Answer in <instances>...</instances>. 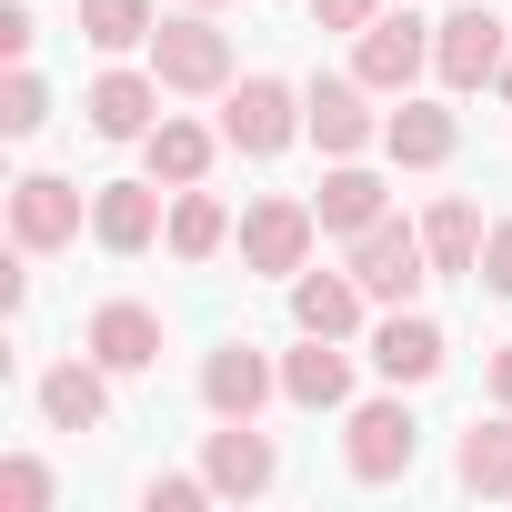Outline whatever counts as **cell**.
Returning <instances> with one entry per match:
<instances>
[{"instance_id": "1", "label": "cell", "mask_w": 512, "mask_h": 512, "mask_svg": "<svg viewBox=\"0 0 512 512\" xmlns=\"http://www.w3.org/2000/svg\"><path fill=\"white\" fill-rule=\"evenodd\" d=\"M412 462H422V422H412V402H402L392 382H382L372 402H352V412H342V472H352L362 492L402 482Z\"/></svg>"}, {"instance_id": "2", "label": "cell", "mask_w": 512, "mask_h": 512, "mask_svg": "<svg viewBox=\"0 0 512 512\" xmlns=\"http://www.w3.org/2000/svg\"><path fill=\"white\" fill-rule=\"evenodd\" d=\"M302 131H312V121H302V91H292L282 71H241V81L221 91V141H231L241 161H282Z\"/></svg>"}, {"instance_id": "3", "label": "cell", "mask_w": 512, "mask_h": 512, "mask_svg": "<svg viewBox=\"0 0 512 512\" xmlns=\"http://www.w3.org/2000/svg\"><path fill=\"white\" fill-rule=\"evenodd\" d=\"M151 71H161V91H181V101H221V91H231V31H221L211 11H171V21L151 31Z\"/></svg>"}, {"instance_id": "4", "label": "cell", "mask_w": 512, "mask_h": 512, "mask_svg": "<svg viewBox=\"0 0 512 512\" xmlns=\"http://www.w3.org/2000/svg\"><path fill=\"white\" fill-rule=\"evenodd\" d=\"M312 241H322V211L302 191H262L241 211V272H262V282H292L312 262Z\"/></svg>"}, {"instance_id": "5", "label": "cell", "mask_w": 512, "mask_h": 512, "mask_svg": "<svg viewBox=\"0 0 512 512\" xmlns=\"http://www.w3.org/2000/svg\"><path fill=\"white\" fill-rule=\"evenodd\" d=\"M502 51H512V31L482 11V0H462V11H442V21H432V81H442L452 101L492 91V81H502Z\"/></svg>"}, {"instance_id": "6", "label": "cell", "mask_w": 512, "mask_h": 512, "mask_svg": "<svg viewBox=\"0 0 512 512\" xmlns=\"http://www.w3.org/2000/svg\"><path fill=\"white\" fill-rule=\"evenodd\" d=\"M91 231V191L81 181H61V171H21L11 181V251H41V262H51V251H71Z\"/></svg>"}, {"instance_id": "7", "label": "cell", "mask_w": 512, "mask_h": 512, "mask_svg": "<svg viewBox=\"0 0 512 512\" xmlns=\"http://www.w3.org/2000/svg\"><path fill=\"white\" fill-rule=\"evenodd\" d=\"M342 251H352V282H362L382 312H392V302H422V282H432L422 221H392V211H382V221H372L362 241H342Z\"/></svg>"}, {"instance_id": "8", "label": "cell", "mask_w": 512, "mask_h": 512, "mask_svg": "<svg viewBox=\"0 0 512 512\" xmlns=\"http://www.w3.org/2000/svg\"><path fill=\"white\" fill-rule=\"evenodd\" d=\"M262 402H282V352H262V342L201 352V412L211 422H262Z\"/></svg>"}, {"instance_id": "9", "label": "cell", "mask_w": 512, "mask_h": 512, "mask_svg": "<svg viewBox=\"0 0 512 512\" xmlns=\"http://www.w3.org/2000/svg\"><path fill=\"white\" fill-rule=\"evenodd\" d=\"M382 91L362 81V71H322V81H302V121H312V141L332 151V161H362L372 141H382V111H372Z\"/></svg>"}, {"instance_id": "10", "label": "cell", "mask_w": 512, "mask_h": 512, "mask_svg": "<svg viewBox=\"0 0 512 512\" xmlns=\"http://www.w3.org/2000/svg\"><path fill=\"white\" fill-rule=\"evenodd\" d=\"M352 71H362L382 101H402V91L432 71V21H422V11H382L372 31H352Z\"/></svg>"}, {"instance_id": "11", "label": "cell", "mask_w": 512, "mask_h": 512, "mask_svg": "<svg viewBox=\"0 0 512 512\" xmlns=\"http://www.w3.org/2000/svg\"><path fill=\"white\" fill-rule=\"evenodd\" d=\"M362 352H372V372H382L392 392H422V382L452 362V342H442V322H432L422 302H392V312L372 322V342H362Z\"/></svg>"}, {"instance_id": "12", "label": "cell", "mask_w": 512, "mask_h": 512, "mask_svg": "<svg viewBox=\"0 0 512 512\" xmlns=\"http://www.w3.org/2000/svg\"><path fill=\"white\" fill-rule=\"evenodd\" d=\"M201 472H211L221 502H262V492L282 482V442H272L262 422H221V432L201 442Z\"/></svg>"}, {"instance_id": "13", "label": "cell", "mask_w": 512, "mask_h": 512, "mask_svg": "<svg viewBox=\"0 0 512 512\" xmlns=\"http://www.w3.org/2000/svg\"><path fill=\"white\" fill-rule=\"evenodd\" d=\"M452 151H462L452 91H442V101H412V91H402V111H382V161H392V171H442Z\"/></svg>"}, {"instance_id": "14", "label": "cell", "mask_w": 512, "mask_h": 512, "mask_svg": "<svg viewBox=\"0 0 512 512\" xmlns=\"http://www.w3.org/2000/svg\"><path fill=\"white\" fill-rule=\"evenodd\" d=\"M372 312H382V302H372V292L352 282V262H342V272H312V262L292 272V332H322V342H352V332H362Z\"/></svg>"}, {"instance_id": "15", "label": "cell", "mask_w": 512, "mask_h": 512, "mask_svg": "<svg viewBox=\"0 0 512 512\" xmlns=\"http://www.w3.org/2000/svg\"><path fill=\"white\" fill-rule=\"evenodd\" d=\"M111 382H121V372H101V362L81 352V362H51V372L31 382V402H41L51 432H111Z\"/></svg>"}, {"instance_id": "16", "label": "cell", "mask_w": 512, "mask_h": 512, "mask_svg": "<svg viewBox=\"0 0 512 512\" xmlns=\"http://www.w3.org/2000/svg\"><path fill=\"white\" fill-rule=\"evenodd\" d=\"M161 221H171V211H161V181H151V171H141V181H101V191H91V241H101V251H121V262L161 241Z\"/></svg>"}, {"instance_id": "17", "label": "cell", "mask_w": 512, "mask_h": 512, "mask_svg": "<svg viewBox=\"0 0 512 512\" xmlns=\"http://www.w3.org/2000/svg\"><path fill=\"white\" fill-rule=\"evenodd\" d=\"M81 352H91L101 372H121V382H131V372H151V362H161V312H151V302H101V312L81 322Z\"/></svg>"}, {"instance_id": "18", "label": "cell", "mask_w": 512, "mask_h": 512, "mask_svg": "<svg viewBox=\"0 0 512 512\" xmlns=\"http://www.w3.org/2000/svg\"><path fill=\"white\" fill-rule=\"evenodd\" d=\"M282 402H292V412H352V342L302 332V342L282 352Z\"/></svg>"}, {"instance_id": "19", "label": "cell", "mask_w": 512, "mask_h": 512, "mask_svg": "<svg viewBox=\"0 0 512 512\" xmlns=\"http://www.w3.org/2000/svg\"><path fill=\"white\" fill-rule=\"evenodd\" d=\"M231 141L221 131H201V121H181V111H161L151 131H141V171L161 181V191H191V181H211V161H221Z\"/></svg>"}, {"instance_id": "20", "label": "cell", "mask_w": 512, "mask_h": 512, "mask_svg": "<svg viewBox=\"0 0 512 512\" xmlns=\"http://www.w3.org/2000/svg\"><path fill=\"white\" fill-rule=\"evenodd\" d=\"M81 111H91L101 141H141V131L161 121V71H101V81L81 91Z\"/></svg>"}, {"instance_id": "21", "label": "cell", "mask_w": 512, "mask_h": 512, "mask_svg": "<svg viewBox=\"0 0 512 512\" xmlns=\"http://www.w3.org/2000/svg\"><path fill=\"white\" fill-rule=\"evenodd\" d=\"M312 211H322V231H332V241H362V231L392 211V191H382V171H372V161H332V171H322V191H312Z\"/></svg>"}, {"instance_id": "22", "label": "cell", "mask_w": 512, "mask_h": 512, "mask_svg": "<svg viewBox=\"0 0 512 512\" xmlns=\"http://www.w3.org/2000/svg\"><path fill=\"white\" fill-rule=\"evenodd\" d=\"M452 482L472 492V502H512V412L492 402V422L472 412V432L452 442Z\"/></svg>"}, {"instance_id": "23", "label": "cell", "mask_w": 512, "mask_h": 512, "mask_svg": "<svg viewBox=\"0 0 512 512\" xmlns=\"http://www.w3.org/2000/svg\"><path fill=\"white\" fill-rule=\"evenodd\" d=\"M482 231H492V221H482V211H472L462 191H442V201L422 211V251H432V282H472V272H482Z\"/></svg>"}, {"instance_id": "24", "label": "cell", "mask_w": 512, "mask_h": 512, "mask_svg": "<svg viewBox=\"0 0 512 512\" xmlns=\"http://www.w3.org/2000/svg\"><path fill=\"white\" fill-rule=\"evenodd\" d=\"M161 241H171V262H221V251L241 241V221L221 211V191H171V221H161Z\"/></svg>"}, {"instance_id": "25", "label": "cell", "mask_w": 512, "mask_h": 512, "mask_svg": "<svg viewBox=\"0 0 512 512\" xmlns=\"http://www.w3.org/2000/svg\"><path fill=\"white\" fill-rule=\"evenodd\" d=\"M151 31H161L151 0H81V41L111 51V61H121V51H151Z\"/></svg>"}, {"instance_id": "26", "label": "cell", "mask_w": 512, "mask_h": 512, "mask_svg": "<svg viewBox=\"0 0 512 512\" xmlns=\"http://www.w3.org/2000/svg\"><path fill=\"white\" fill-rule=\"evenodd\" d=\"M51 121V81L31 71V61H11V81H0V131H11V141H31Z\"/></svg>"}, {"instance_id": "27", "label": "cell", "mask_w": 512, "mask_h": 512, "mask_svg": "<svg viewBox=\"0 0 512 512\" xmlns=\"http://www.w3.org/2000/svg\"><path fill=\"white\" fill-rule=\"evenodd\" d=\"M51 492H61V482H51L41 452H11V462H0V502H11V512H51Z\"/></svg>"}, {"instance_id": "28", "label": "cell", "mask_w": 512, "mask_h": 512, "mask_svg": "<svg viewBox=\"0 0 512 512\" xmlns=\"http://www.w3.org/2000/svg\"><path fill=\"white\" fill-rule=\"evenodd\" d=\"M201 502H221L211 472H151L141 482V512H201Z\"/></svg>"}, {"instance_id": "29", "label": "cell", "mask_w": 512, "mask_h": 512, "mask_svg": "<svg viewBox=\"0 0 512 512\" xmlns=\"http://www.w3.org/2000/svg\"><path fill=\"white\" fill-rule=\"evenodd\" d=\"M472 282H482L492 302H512V211H502V221L482 231V272H472Z\"/></svg>"}, {"instance_id": "30", "label": "cell", "mask_w": 512, "mask_h": 512, "mask_svg": "<svg viewBox=\"0 0 512 512\" xmlns=\"http://www.w3.org/2000/svg\"><path fill=\"white\" fill-rule=\"evenodd\" d=\"M31 41H41V11L31 0H0V61H31Z\"/></svg>"}, {"instance_id": "31", "label": "cell", "mask_w": 512, "mask_h": 512, "mask_svg": "<svg viewBox=\"0 0 512 512\" xmlns=\"http://www.w3.org/2000/svg\"><path fill=\"white\" fill-rule=\"evenodd\" d=\"M312 21H322V31H372L382 0H312Z\"/></svg>"}, {"instance_id": "32", "label": "cell", "mask_w": 512, "mask_h": 512, "mask_svg": "<svg viewBox=\"0 0 512 512\" xmlns=\"http://www.w3.org/2000/svg\"><path fill=\"white\" fill-rule=\"evenodd\" d=\"M492 402H502V412H512V342H502V352H492Z\"/></svg>"}, {"instance_id": "33", "label": "cell", "mask_w": 512, "mask_h": 512, "mask_svg": "<svg viewBox=\"0 0 512 512\" xmlns=\"http://www.w3.org/2000/svg\"><path fill=\"white\" fill-rule=\"evenodd\" d=\"M492 91H502V101H512V51H502V81H492Z\"/></svg>"}, {"instance_id": "34", "label": "cell", "mask_w": 512, "mask_h": 512, "mask_svg": "<svg viewBox=\"0 0 512 512\" xmlns=\"http://www.w3.org/2000/svg\"><path fill=\"white\" fill-rule=\"evenodd\" d=\"M181 11H221V0H181Z\"/></svg>"}]
</instances>
